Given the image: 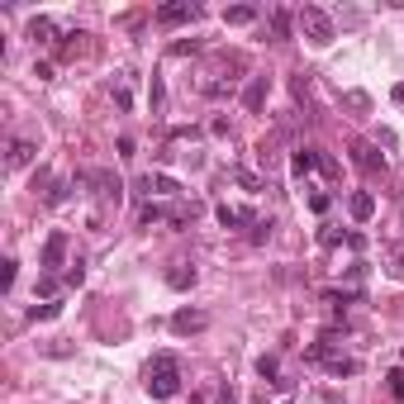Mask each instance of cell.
<instances>
[{
  "instance_id": "cell-1",
  "label": "cell",
  "mask_w": 404,
  "mask_h": 404,
  "mask_svg": "<svg viewBox=\"0 0 404 404\" xmlns=\"http://www.w3.org/2000/svg\"><path fill=\"white\" fill-rule=\"evenodd\" d=\"M143 376H148L143 386H148L153 400H176V395H181V361L171 357V352H157Z\"/></svg>"
},
{
  "instance_id": "cell-2",
  "label": "cell",
  "mask_w": 404,
  "mask_h": 404,
  "mask_svg": "<svg viewBox=\"0 0 404 404\" xmlns=\"http://www.w3.org/2000/svg\"><path fill=\"white\" fill-rule=\"evenodd\" d=\"M295 24H300V33H305V38H310V43H333V15H328V10H319V5H305V10H300L295 15Z\"/></svg>"
},
{
  "instance_id": "cell-3",
  "label": "cell",
  "mask_w": 404,
  "mask_h": 404,
  "mask_svg": "<svg viewBox=\"0 0 404 404\" xmlns=\"http://www.w3.org/2000/svg\"><path fill=\"white\" fill-rule=\"evenodd\" d=\"M310 361H319V366H328L333 376H357V357H342V352H333L328 342H319V347H310Z\"/></svg>"
},
{
  "instance_id": "cell-4",
  "label": "cell",
  "mask_w": 404,
  "mask_h": 404,
  "mask_svg": "<svg viewBox=\"0 0 404 404\" xmlns=\"http://www.w3.org/2000/svg\"><path fill=\"white\" fill-rule=\"evenodd\" d=\"M190 19H200V5L195 0H171V5L157 10V24L162 29H176V24H190Z\"/></svg>"
},
{
  "instance_id": "cell-5",
  "label": "cell",
  "mask_w": 404,
  "mask_h": 404,
  "mask_svg": "<svg viewBox=\"0 0 404 404\" xmlns=\"http://www.w3.org/2000/svg\"><path fill=\"white\" fill-rule=\"evenodd\" d=\"M138 186H143V195H148V200H153V195H157V200H171V195H181V186L171 181L167 171H148Z\"/></svg>"
},
{
  "instance_id": "cell-6",
  "label": "cell",
  "mask_w": 404,
  "mask_h": 404,
  "mask_svg": "<svg viewBox=\"0 0 404 404\" xmlns=\"http://www.w3.org/2000/svg\"><path fill=\"white\" fill-rule=\"evenodd\" d=\"M214 214H219V224H224V229H252V224H257V214H252L248 204H229V200L219 204Z\"/></svg>"
},
{
  "instance_id": "cell-7",
  "label": "cell",
  "mask_w": 404,
  "mask_h": 404,
  "mask_svg": "<svg viewBox=\"0 0 404 404\" xmlns=\"http://www.w3.org/2000/svg\"><path fill=\"white\" fill-rule=\"evenodd\" d=\"M33 157H38V143L33 138H10V153H5V167L19 171V167H29Z\"/></svg>"
},
{
  "instance_id": "cell-8",
  "label": "cell",
  "mask_w": 404,
  "mask_h": 404,
  "mask_svg": "<svg viewBox=\"0 0 404 404\" xmlns=\"http://www.w3.org/2000/svg\"><path fill=\"white\" fill-rule=\"evenodd\" d=\"M209 328V314L200 310H176L171 314V333H204Z\"/></svg>"
},
{
  "instance_id": "cell-9",
  "label": "cell",
  "mask_w": 404,
  "mask_h": 404,
  "mask_svg": "<svg viewBox=\"0 0 404 404\" xmlns=\"http://www.w3.org/2000/svg\"><path fill=\"white\" fill-rule=\"evenodd\" d=\"M352 162H357L366 176H376V171H386V157L376 153V143H352Z\"/></svg>"
},
{
  "instance_id": "cell-10",
  "label": "cell",
  "mask_w": 404,
  "mask_h": 404,
  "mask_svg": "<svg viewBox=\"0 0 404 404\" xmlns=\"http://www.w3.org/2000/svg\"><path fill=\"white\" fill-rule=\"evenodd\" d=\"M62 257H67V234H48V243H43V276H53V271L62 266Z\"/></svg>"
},
{
  "instance_id": "cell-11",
  "label": "cell",
  "mask_w": 404,
  "mask_h": 404,
  "mask_svg": "<svg viewBox=\"0 0 404 404\" xmlns=\"http://www.w3.org/2000/svg\"><path fill=\"white\" fill-rule=\"evenodd\" d=\"M347 209H352V219H357V224H366V219L376 214V195H371V190H352Z\"/></svg>"
},
{
  "instance_id": "cell-12",
  "label": "cell",
  "mask_w": 404,
  "mask_h": 404,
  "mask_svg": "<svg viewBox=\"0 0 404 404\" xmlns=\"http://www.w3.org/2000/svg\"><path fill=\"white\" fill-rule=\"evenodd\" d=\"M266 91H271V86H266V77H252L248 86H243V105H248V109H262V105H266Z\"/></svg>"
},
{
  "instance_id": "cell-13",
  "label": "cell",
  "mask_w": 404,
  "mask_h": 404,
  "mask_svg": "<svg viewBox=\"0 0 404 404\" xmlns=\"http://www.w3.org/2000/svg\"><path fill=\"white\" fill-rule=\"evenodd\" d=\"M167 285H171V290H190V285H195V266H190V262H176L167 271Z\"/></svg>"
},
{
  "instance_id": "cell-14",
  "label": "cell",
  "mask_w": 404,
  "mask_h": 404,
  "mask_svg": "<svg viewBox=\"0 0 404 404\" xmlns=\"http://www.w3.org/2000/svg\"><path fill=\"white\" fill-rule=\"evenodd\" d=\"M53 33H58V24H53L48 15H33L29 19V38H33V43H53Z\"/></svg>"
},
{
  "instance_id": "cell-15",
  "label": "cell",
  "mask_w": 404,
  "mask_h": 404,
  "mask_svg": "<svg viewBox=\"0 0 404 404\" xmlns=\"http://www.w3.org/2000/svg\"><path fill=\"white\" fill-rule=\"evenodd\" d=\"M257 15H262L257 5H229L224 10V24H257Z\"/></svg>"
},
{
  "instance_id": "cell-16",
  "label": "cell",
  "mask_w": 404,
  "mask_h": 404,
  "mask_svg": "<svg viewBox=\"0 0 404 404\" xmlns=\"http://www.w3.org/2000/svg\"><path fill=\"white\" fill-rule=\"evenodd\" d=\"M319 157H324L319 148H300V153L290 157V167H295V176H305V171H314V167H319Z\"/></svg>"
},
{
  "instance_id": "cell-17",
  "label": "cell",
  "mask_w": 404,
  "mask_h": 404,
  "mask_svg": "<svg viewBox=\"0 0 404 404\" xmlns=\"http://www.w3.org/2000/svg\"><path fill=\"white\" fill-rule=\"evenodd\" d=\"M257 376L271 381V386H290V381H280V361L276 357H257Z\"/></svg>"
},
{
  "instance_id": "cell-18",
  "label": "cell",
  "mask_w": 404,
  "mask_h": 404,
  "mask_svg": "<svg viewBox=\"0 0 404 404\" xmlns=\"http://www.w3.org/2000/svg\"><path fill=\"white\" fill-rule=\"evenodd\" d=\"M58 314H62V305L43 300V305H33V310H29V319H33V324H43V319H58Z\"/></svg>"
},
{
  "instance_id": "cell-19",
  "label": "cell",
  "mask_w": 404,
  "mask_h": 404,
  "mask_svg": "<svg viewBox=\"0 0 404 404\" xmlns=\"http://www.w3.org/2000/svg\"><path fill=\"white\" fill-rule=\"evenodd\" d=\"M234 176H238V186H243V190H252V195H257V190H262V176H252L248 167H238Z\"/></svg>"
},
{
  "instance_id": "cell-20",
  "label": "cell",
  "mask_w": 404,
  "mask_h": 404,
  "mask_svg": "<svg viewBox=\"0 0 404 404\" xmlns=\"http://www.w3.org/2000/svg\"><path fill=\"white\" fill-rule=\"evenodd\" d=\"M271 33H276V38H290V15H285V10L271 15Z\"/></svg>"
},
{
  "instance_id": "cell-21",
  "label": "cell",
  "mask_w": 404,
  "mask_h": 404,
  "mask_svg": "<svg viewBox=\"0 0 404 404\" xmlns=\"http://www.w3.org/2000/svg\"><path fill=\"white\" fill-rule=\"evenodd\" d=\"M67 190H72V186H67V181H53V186H48V195H43V200H48V204H67Z\"/></svg>"
},
{
  "instance_id": "cell-22",
  "label": "cell",
  "mask_w": 404,
  "mask_h": 404,
  "mask_svg": "<svg viewBox=\"0 0 404 404\" xmlns=\"http://www.w3.org/2000/svg\"><path fill=\"white\" fill-rule=\"evenodd\" d=\"M5 271H0V290H15V257H5Z\"/></svg>"
},
{
  "instance_id": "cell-23",
  "label": "cell",
  "mask_w": 404,
  "mask_h": 404,
  "mask_svg": "<svg viewBox=\"0 0 404 404\" xmlns=\"http://www.w3.org/2000/svg\"><path fill=\"white\" fill-rule=\"evenodd\" d=\"M390 276H395V280H404V248H395V252H390Z\"/></svg>"
},
{
  "instance_id": "cell-24",
  "label": "cell",
  "mask_w": 404,
  "mask_h": 404,
  "mask_svg": "<svg viewBox=\"0 0 404 404\" xmlns=\"http://www.w3.org/2000/svg\"><path fill=\"white\" fill-rule=\"evenodd\" d=\"M252 243H266V238H271V224H266V219H257V224H252Z\"/></svg>"
},
{
  "instance_id": "cell-25",
  "label": "cell",
  "mask_w": 404,
  "mask_h": 404,
  "mask_svg": "<svg viewBox=\"0 0 404 404\" xmlns=\"http://www.w3.org/2000/svg\"><path fill=\"white\" fill-rule=\"evenodd\" d=\"M319 243H324V248H338V243H342V234L333 229V224H324V234H319Z\"/></svg>"
},
{
  "instance_id": "cell-26",
  "label": "cell",
  "mask_w": 404,
  "mask_h": 404,
  "mask_svg": "<svg viewBox=\"0 0 404 404\" xmlns=\"http://www.w3.org/2000/svg\"><path fill=\"white\" fill-rule=\"evenodd\" d=\"M386 381H390V395H395V400H404V371H390Z\"/></svg>"
},
{
  "instance_id": "cell-27",
  "label": "cell",
  "mask_w": 404,
  "mask_h": 404,
  "mask_svg": "<svg viewBox=\"0 0 404 404\" xmlns=\"http://www.w3.org/2000/svg\"><path fill=\"white\" fill-rule=\"evenodd\" d=\"M67 285H81V280H86V266H81V262H72V271H67Z\"/></svg>"
},
{
  "instance_id": "cell-28",
  "label": "cell",
  "mask_w": 404,
  "mask_h": 404,
  "mask_svg": "<svg viewBox=\"0 0 404 404\" xmlns=\"http://www.w3.org/2000/svg\"><path fill=\"white\" fill-rule=\"evenodd\" d=\"M167 105V91H162V77H153V109Z\"/></svg>"
},
{
  "instance_id": "cell-29",
  "label": "cell",
  "mask_w": 404,
  "mask_h": 404,
  "mask_svg": "<svg viewBox=\"0 0 404 404\" xmlns=\"http://www.w3.org/2000/svg\"><path fill=\"white\" fill-rule=\"evenodd\" d=\"M114 105L129 109V86H124V81H114Z\"/></svg>"
},
{
  "instance_id": "cell-30",
  "label": "cell",
  "mask_w": 404,
  "mask_h": 404,
  "mask_svg": "<svg viewBox=\"0 0 404 404\" xmlns=\"http://www.w3.org/2000/svg\"><path fill=\"white\" fill-rule=\"evenodd\" d=\"M319 171H324V176H338V157L324 153V157H319Z\"/></svg>"
},
{
  "instance_id": "cell-31",
  "label": "cell",
  "mask_w": 404,
  "mask_h": 404,
  "mask_svg": "<svg viewBox=\"0 0 404 404\" xmlns=\"http://www.w3.org/2000/svg\"><path fill=\"white\" fill-rule=\"evenodd\" d=\"M310 209H314V214H324V209H328V195H324V190H314V195H310Z\"/></svg>"
},
{
  "instance_id": "cell-32",
  "label": "cell",
  "mask_w": 404,
  "mask_h": 404,
  "mask_svg": "<svg viewBox=\"0 0 404 404\" xmlns=\"http://www.w3.org/2000/svg\"><path fill=\"white\" fill-rule=\"evenodd\" d=\"M347 105H352V109H366V105H371V100H366V95H361V91H347Z\"/></svg>"
},
{
  "instance_id": "cell-33",
  "label": "cell",
  "mask_w": 404,
  "mask_h": 404,
  "mask_svg": "<svg viewBox=\"0 0 404 404\" xmlns=\"http://www.w3.org/2000/svg\"><path fill=\"white\" fill-rule=\"evenodd\" d=\"M214 404H238V395H234V386H224V390H219V400Z\"/></svg>"
},
{
  "instance_id": "cell-34",
  "label": "cell",
  "mask_w": 404,
  "mask_h": 404,
  "mask_svg": "<svg viewBox=\"0 0 404 404\" xmlns=\"http://www.w3.org/2000/svg\"><path fill=\"white\" fill-rule=\"evenodd\" d=\"M390 95H395V105H404V81H400V86H395Z\"/></svg>"
}]
</instances>
